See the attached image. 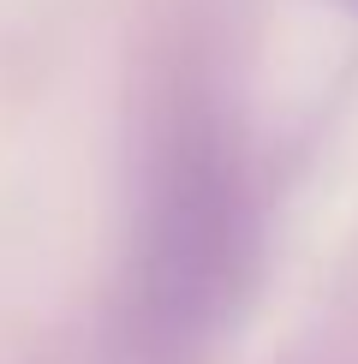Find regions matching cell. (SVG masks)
I'll use <instances>...</instances> for the list:
<instances>
[{
    "mask_svg": "<svg viewBox=\"0 0 358 364\" xmlns=\"http://www.w3.org/2000/svg\"><path fill=\"white\" fill-rule=\"evenodd\" d=\"M352 6H358V0H352Z\"/></svg>",
    "mask_w": 358,
    "mask_h": 364,
    "instance_id": "cell-1",
    "label": "cell"
}]
</instances>
